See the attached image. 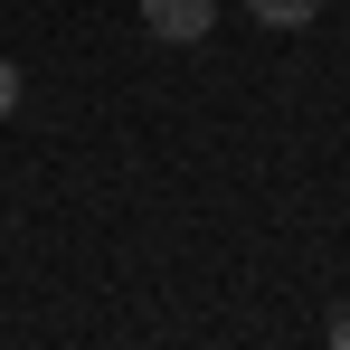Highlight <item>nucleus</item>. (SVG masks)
Wrapping results in <instances>:
<instances>
[{
	"mask_svg": "<svg viewBox=\"0 0 350 350\" xmlns=\"http://www.w3.org/2000/svg\"><path fill=\"white\" fill-rule=\"evenodd\" d=\"M142 29L171 38V48H199V38L218 29V0H142Z\"/></svg>",
	"mask_w": 350,
	"mask_h": 350,
	"instance_id": "f257e3e1",
	"label": "nucleus"
},
{
	"mask_svg": "<svg viewBox=\"0 0 350 350\" xmlns=\"http://www.w3.org/2000/svg\"><path fill=\"white\" fill-rule=\"evenodd\" d=\"M265 29H303V19H322V0H246Z\"/></svg>",
	"mask_w": 350,
	"mask_h": 350,
	"instance_id": "f03ea898",
	"label": "nucleus"
},
{
	"mask_svg": "<svg viewBox=\"0 0 350 350\" xmlns=\"http://www.w3.org/2000/svg\"><path fill=\"white\" fill-rule=\"evenodd\" d=\"M10 105H19V66L0 57V114H10Z\"/></svg>",
	"mask_w": 350,
	"mask_h": 350,
	"instance_id": "7ed1b4c3",
	"label": "nucleus"
},
{
	"mask_svg": "<svg viewBox=\"0 0 350 350\" xmlns=\"http://www.w3.org/2000/svg\"><path fill=\"white\" fill-rule=\"evenodd\" d=\"M332 350H350V312H332Z\"/></svg>",
	"mask_w": 350,
	"mask_h": 350,
	"instance_id": "20e7f679",
	"label": "nucleus"
}]
</instances>
